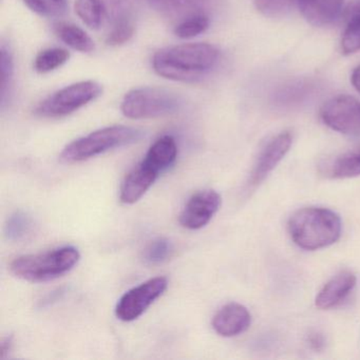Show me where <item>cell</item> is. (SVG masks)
<instances>
[{
  "mask_svg": "<svg viewBox=\"0 0 360 360\" xmlns=\"http://www.w3.org/2000/svg\"><path fill=\"white\" fill-rule=\"evenodd\" d=\"M219 60L220 51L210 44H182L155 52L153 68L169 81L197 83L212 73Z\"/></svg>",
  "mask_w": 360,
  "mask_h": 360,
  "instance_id": "cell-1",
  "label": "cell"
},
{
  "mask_svg": "<svg viewBox=\"0 0 360 360\" xmlns=\"http://www.w3.org/2000/svg\"><path fill=\"white\" fill-rule=\"evenodd\" d=\"M288 229L297 246L305 250H317L338 241L342 223L340 217L328 208L305 207L290 217Z\"/></svg>",
  "mask_w": 360,
  "mask_h": 360,
  "instance_id": "cell-2",
  "label": "cell"
},
{
  "mask_svg": "<svg viewBox=\"0 0 360 360\" xmlns=\"http://www.w3.org/2000/svg\"><path fill=\"white\" fill-rule=\"evenodd\" d=\"M81 259L77 248L64 246L41 254L26 255L12 261V273L29 282H46L70 271Z\"/></svg>",
  "mask_w": 360,
  "mask_h": 360,
  "instance_id": "cell-3",
  "label": "cell"
},
{
  "mask_svg": "<svg viewBox=\"0 0 360 360\" xmlns=\"http://www.w3.org/2000/svg\"><path fill=\"white\" fill-rule=\"evenodd\" d=\"M143 136L142 130L128 126L115 125L102 128L73 141L65 147L60 160L65 163L86 161L112 149L139 142Z\"/></svg>",
  "mask_w": 360,
  "mask_h": 360,
  "instance_id": "cell-4",
  "label": "cell"
},
{
  "mask_svg": "<svg viewBox=\"0 0 360 360\" xmlns=\"http://www.w3.org/2000/svg\"><path fill=\"white\" fill-rule=\"evenodd\" d=\"M182 105L180 96L159 87L130 90L122 101V113L128 119H155L176 113Z\"/></svg>",
  "mask_w": 360,
  "mask_h": 360,
  "instance_id": "cell-5",
  "label": "cell"
},
{
  "mask_svg": "<svg viewBox=\"0 0 360 360\" xmlns=\"http://www.w3.org/2000/svg\"><path fill=\"white\" fill-rule=\"evenodd\" d=\"M102 92V86L96 82H79L48 96L39 103L34 112L37 117L46 119L67 117L96 100Z\"/></svg>",
  "mask_w": 360,
  "mask_h": 360,
  "instance_id": "cell-6",
  "label": "cell"
},
{
  "mask_svg": "<svg viewBox=\"0 0 360 360\" xmlns=\"http://www.w3.org/2000/svg\"><path fill=\"white\" fill-rule=\"evenodd\" d=\"M168 286L165 277L153 278L123 295L115 307V315L122 321L138 319L162 296Z\"/></svg>",
  "mask_w": 360,
  "mask_h": 360,
  "instance_id": "cell-7",
  "label": "cell"
},
{
  "mask_svg": "<svg viewBox=\"0 0 360 360\" xmlns=\"http://www.w3.org/2000/svg\"><path fill=\"white\" fill-rule=\"evenodd\" d=\"M320 117L334 131L345 136H360V102L353 96L330 98L322 106Z\"/></svg>",
  "mask_w": 360,
  "mask_h": 360,
  "instance_id": "cell-8",
  "label": "cell"
},
{
  "mask_svg": "<svg viewBox=\"0 0 360 360\" xmlns=\"http://www.w3.org/2000/svg\"><path fill=\"white\" fill-rule=\"evenodd\" d=\"M292 136L288 131L281 132L269 141L259 153L256 163L250 172L248 182V188H256L267 178V176L275 169L276 166L285 157L292 146Z\"/></svg>",
  "mask_w": 360,
  "mask_h": 360,
  "instance_id": "cell-9",
  "label": "cell"
},
{
  "mask_svg": "<svg viewBox=\"0 0 360 360\" xmlns=\"http://www.w3.org/2000/svg\"><path fill=\"white\" fill-rule=\"evenodd\" d=\"M221 202V195L212 189L195 193L181 212L180 224L191 231L202 229L218 212Z\"/></svg>",
  "mask_w": 360,
  "mask_h": 360,
  "instance_id": "cell-10",
  "label": "cell"
},
{
  "mask_svg": "<svg viewBox=\"0 0 360 360\" xmlns=\"http://www.w3.org/2000/svg\"><path fill=\"white\" fill-rule=\"evenodd\" d=\"M252 316L244 305L231 302L221 307L212 319V328L223 337L242 334L250 328Z\"/></svg>",
  "mask_w": 360,
  "mask_h": 360,
  "instance_id": "cell-11",
  "label": "cell"
},
{
  "mask_svg": "<svg viewBox=\"0 0 360 360\" xmlns=\"http://www.w3.org/2000/svg\"><path fill=\"white\" fill-rule=\"evenodd\" d=\"M159 176V172L149 167L145 163L134 167L124 180L120 193V199L122 203L131 205L136 203L148 189L153 186V183Z\"/></svg>",
  "mask_w": 360,
  "mask_h": 360,
  "instance_id": "cell-12",
  "label": "cell"
},
{
  "mask_svg": "<svg viewBox=\"0 0 360 360\" xmlns=\"http://www.w3.org/2000/svg\"><path fill=\"white\" fill-rule=\"evenodd\" d=\"M357 278L352 271H343L337 274L316 297V307L320 309H330L340 304L355 288Z\"/></svg>",
  "mask_w": 360,
  "mask_h": 360,
  "instance_id": "cell-13",
  "label": "cell"
},
{
  "mask_svg": "<svg viewBox=\"0 0 360 360\" xmlns=\"http://www.w3.org/2000/svg\"><path fill=\"white\" fill-rule=\"evenodd\" d=\"M345 0H298L303 18L315 27L332 24L342 10Z\"/></svg>",
  "mask_w": 360,
  "mask_h": 360,
  "instance_id": "cell-14",
  "label": "cell"
},
{
  "mask_svg": "<svg viewBox=\"0 0 360 360\" xmlns=\"http://www.w3.org/2000/svg\"><path fill=\"white\" fill-rule=\"evenodd\" d=\"M326 178L349 179L360 176V147L347 151L320 166Z\"/></svg>",
  "mask_w": 360,
  "mask_h": 360,
  "instance_id": "cell-15",
  "label": "cell"
},
{
  "mask_svg": "<svg viewBox=\"0 0 360 360\" xmlns=\"http://www.w3.org/2000/svg\"><path fill=\"white\" fill-rule=\"evenodd\" d=\"M176 157L178 145L176 140L172 136H164L151 145L142 162L160 174L170 167L176 162Z\"/></svg>",
  "mask_w": 360,
  "mask_h": 360,
  "instance_id": "cell-16",
  "label": "cell"
},
{
  "mask_svg": "<svg viewBox=\"0 0 360 360\" xmlns=\"http://www.w3.org/2000/svg\"><path fill=\"white\" fill-rule=\"evenodd\" d=\"M149 6L165 16L186 14V18L204 13L208 0H148Z\"/></svg>",
  "mask_w": 360,
  "mask_h": 360,
  "instance_id": "cell-17",
  "label": "cell"
},
{
  "mask_svg": "<svg viewBox=\"0 0 360 360\" xmlns=\"http://www.w3.org/2000/svg\"><path fill=\"white\" fill-rule=\"evenodd\" d=\"M54 32L63 43L75 51L90 53L96 47L94 39L83 29L70 22H58L54 26Z\"/></svg>",
  "mask_w": 360,
  "mask_h": 360,
  "instance_id": "cell-18",
  "label": "cell"
},
{
  "mask_svg": "<svg viewBox=\"0 0 360 360\" xmlns=\"http://www.w3.org/2000/svg\"><path fill=\"white\" fill-rule=\"evenodd\" d=\"M35 222L28 212L18 210L8 218L6 237L12 242H22L34 233Z\"/></svg>",
  "mask_w": 360,
  "mask_h": 360,
  "instance_id": "cell-19",
  "label": "cell"
},
{
  "mask_svg": "<svg viewBox=\"0 0 360 360\" xmlns=\"http://www.w3.org/2000/svg\"><path fill=\"white\" fill-rule=\"evenodd\" d=\"M75 12L82 22L92 30H98L106 25L103 0H77Z\"/></svg>",
  "mask_w": 360,
  "mask_h": 360,
  "instance_id": "cell-20",
  "label": "cell"
},
{
  "mask_svg": "<svg viewBox=\"0 0 360 360\" xmlns=\"http://www.w3.org/2000/svg\"><path fill=\"white\" fill-rule=\"evenodd\" d=\"M0 101L1 108H5L11 94L14 79V58L11 50L6 44L0 48Z\"/></svg>",
  "mask_w": 360,
  "mask_h": 360,
  "instance_id": "cell-21",
  "label": "cell"
},
{
  "mask_svg": "<svg viewBox=\"0 0 360 360\" xmlns=\"http://www.w3.org/2000/svg\"><path fill=\"white\" fill-rule=\"evenodd\" d=\"M70 58V53L62 48H50L37 54L34 60V69L41 75L52 72L64 66Z\"/></svg>",
  "mask_w": 360,
  "mask_h": 360,
  "instance_id": "cell-22",
  "label": "cell"
},
{
  "mask_svg": "<svg viewBox=\"0 0 360 360\" xmlns=\"http://www.w3.org/2000/svg\"><path fill=\"white\" fill-rule=\"evenodd\" d=\"M210 18L205 13L195 14L184 18L174 28V34L181 39H193L210 28Z\"/></svg>",
  "mask_w": 360,
  "mask_h": 360,
  "instance_id": "cell-23",
  "label": "cell"
},
{
  "mask_svg": "<svg viewBox=\"0 0 360 360\" xmlns=\"http://www.w3.org/2000/svg\"><path fill=\"white\" fill-rule=\"evenodd\" d=\"M25 5L41 18H60L68 10L69 0H24Z\"/></svg>",
  "mask_w": 360,
  "mask_h": 360,
  "instance_id": "cell-24",
  "label": "cell"
},
{
  "mask_svg": "<svg viewBox=\"0 0 360 360\" xmlns=\"http://www.w3.org/2000/svg\"><path fill=\"white\" fill-rule=\"evenodd\" d=\"M256 9L267 18H282L298 7V0H255Z\"/></svg>",
  "mask_w": 360,
  "mask_h": 360,
  "instance_id": "cell-25",
  "label": "cell"
},
{
  "mask_svg": "<svg viewBox=\"0 0 360 360\" xmlns=\"http://www.w3.org/2000/svg\"><path fill=\"white\" fill-rule=\"evenodd\" d=\"M347 27L341 41V50L345 54L360 51V14L345 20Z\"/></svg>",
  "mask_w": 360,
  "mask_h": 360,
  "instance_id": "cell-26",
  "label": "cell"
},
{
  "mask_svg": "<svg viewBox=\"0 0 360 360\" xmlns=\"http://www.w3.org/2000/svg\"><path fill=\"white\" fill-rule=\"evenodd\" d=\"M172 242L166 238H159L151 242L144 250V260L147 264L158 265L165 262L172 255Z\"/></svg>",
  "mask_w": 360,
  "mask_h": 360,
  "instance_id": "cell-27",
  "label": "cell"
},
{
  "mask_svg": "<svg viewBox=\"0 0 360 360\" xmlns=\"http://www.w3.org/2000/svg\"><path fill=\"white\" fill-rule=\"evenodd\" d=\"M12 337H4L0 342V358L6 359L7 356L9 355L10 351L12 349Z\"/></svg>",
  "mask_w": 360,
  "mask_h": 360,
  "instance_id": "cell-28",
  "label": "cell"
},
{
  "mask_svg": "<svg viewBox=\"0 0 360 360\" xmlns=\"http://www.w3.org/2000/svg\"><path fill=\"white\" fill-rule=\"evenodd\" d=\"M358 14H360V0H353L345 8L343 16H345V20H347V18L358 15Z\"/></svg>",
  "mask_w": 360,
  "mask_h": 360,
  "instance_id": "cell-29",
  "label": "cell"
},
{
  "mask_svg": "<svg viewBox=\"0 0 360 360\" xmlns=\"http://www.w3.org/2000/svg\"><path fill=\"white\" fill-rule=\"evenodd\" d=\"M351 82L354 88L360 94V65L352 73Z\"/></svg>",
  "mask_w": 360,
  "mask_h": 360,
  "instance_id": "cell-30",
  "label": "cell"
},
{
  "mask_svg": "<svg viewBox=\"0 0 360 360\" xmlns=\"http://www.w3.org/2000/svg\"><path fill=\"white\" fill-rule=\"evenodd\" d=\"M309 342H311V347H315L316 349H319L322 345H323V341H322V337L319 336L318 334H314L313 336H311V339H309Z\"/></svg>",
  "mask_w": 360,
  "mask_h": 360,
  "instance_id": "cell-31",
  "label": "cell"
}]
</instances>
